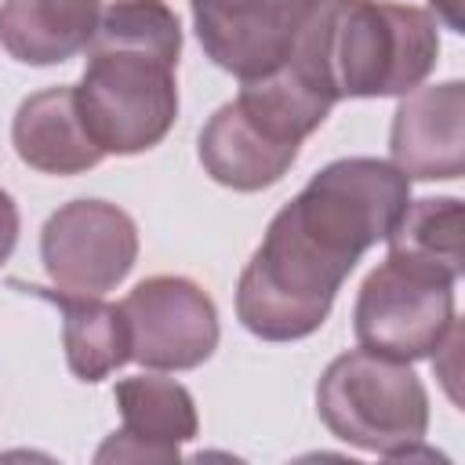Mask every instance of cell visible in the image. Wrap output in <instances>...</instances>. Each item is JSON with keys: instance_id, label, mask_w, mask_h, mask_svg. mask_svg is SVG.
Here are the masks:
<instances>
[{"instance_id": "cell-1", "label": "cell", "mask_w": 465, "mask_h": 465, "mask_svg": "<svg viewBox=\"0 0 465 465\" xmlns=\"http://www.w3.org/2000/svg\"><path fill=\"white\" fill-rule=\"evenodd\" d=\"M411 200V178L374 156L327 163L276 211L240 272L236 316L265 341L312 334L367 247L385 240Z\"/></svg>"}, {"instance_id": "cell-2", "label": "cell", "mask_w": 465, "mask_h": 465, "mask_svg": "<svg viewBox=\"0 0 465 465\" xmlns=\"http://www.w3.org/2000/svg\"><path fill=\"white\" fill-rule=\"evenodd\" d=\"M182 25L163 0L102 7L76 105L102 153L131 156L163 142L178 116Z\"/></svg>"}, {"instance_id": "cell-3", "label": "cell", "mask_w": 465, "mask_h": 465, "mask_svg": "<svg viewBox=\"0 0 465 465\" xmlns=\"http://www.w3.org/2000/svg\"><path fill=\"white\" fill-rule=\"evenodd\" d=\"M440 54L436 18L392 0H323L291 54L334 102L421 87Z\"/></svg>"}, {"instance_id": "cell-4", "label": "cell", "mask_w": 465, "mask_h": 465, "mask_svg": "<svg viewBox=\"0 0 465 465\" xmlns=\"http://www.w3.org/2000/svg\"><path fill=\"white\" fill-rule=\"evenodd\" d=\"M316 407L338 440L381 458H411L429 429V396L411 363L367 349L331 360Z\"/></svg>"}, {"instance_id": "cell-5", "label": "cell", "mask_w": 465, "mask_h": 465, "mask_svg": "<svg viewBox=\"0 0 465 465\" xmlns=\"http://www.w3.org/2000/svg\"><path fill=\"white\" fill-rule=\"evenodd\" d=\"M454 283L443 269L389 251L356 294L360 349L403 363L432 356L454 323Z\"/></svg>"}, {"instance_id": "cell-6", "label": "cell", "mask_w": 465, "mask_h": 465, "mask_svg": "<svg viewBox=\"0 0 465 465\" xmlns=\"http://www.w3.org/2000/svg\"><path fill=\"white\" fill-rule=\"evenodd\" d=\"M40 258L54 287L105 294L138 258L134 218L109 200L62 203L40 229Z\"/></svg>"}, {"instance_id": "cell-7", "label": "cell", "mask_w": 465, "mask_h": 465, "mask_svg": "<svg viewBox=\"0 0 465 465\" xmlns=\"http://www.w3.org/2000/svg\"><path fill=\"white\" fill-rule=\"evenodd\" d=\"M131 360L153 371H193L218 345V309L185 276H149L124 298Z\"/></svg>"}, {"instance_id": "cell-8", "label": "cell", "mask_w": 465, "mask_h": 465, "mask_svg": "<svg viewBox=\"0 0 465 465\" xmlns=\"http://www.w3.org/2000/svg\"><path fill=\"white\" fill-rule=\"evenodd\" d=\"M320 4L323 0H189L207 58L240 80L283 65Z\"/></svg>"}, {"instance_id": "cell-9", "label": "cell", "mask_w": 465, "mask_h": 465, "mask_svg": "<svg viewBox=\"0 0 465 465\" xmlns=\"http://www.w3.org/2000/svg\"><path fill=\"white\" fill-rule=\"evenodd\" d=\"M298 138H291L254 102L236 94L200 131L203 171L236 193H258L276 185L298 160Z\"/></svg>"}, {"instance_id": "cell-10", "label": "cell", "mask_w": 465, "mask_h": 465, "mask_svg": "<svg viewBox=\"0 0 465 465\" xmlns=\"http://www.w3.org/2000/svg\"><path fill=\"white\" fill-rule=\"evenodd\" d=\"M392 167L414 182H450L465 171V84L443 80L400 98L389 134Z\"/></svg>"}, {"instance_id": "cell-11", "label": "cell", "mask_w": 465, "mask_h": 465, "mask_svg": "<svg viewBox=\"0 0 465 465\" xmlns=\"http://www.w3.org/2000/svg\"><path fill=\"white\" fill-rule=\"evenodd\" d=\"M113 400L124 429L98 447V461H178V447L196 436V403L174 378H124Z\"/></svg>"}, {"instance_id": "cell-12", "label": "cell", "mask_w": 465, "mask_h": 465, "mask_svg": "<svg viewBox=\"0 0 465 465\" xmlns=\"http://www.w3.org/2000/svg\"><path fill=\"white\" fill-rule=\"evenodd\" d=\"M11 138L22 163L44 174H80L105 156L80 116L76 87L69 84L29 94L15 113Z\"/></svg>"}, {"instance_id": "cell-13", "label": "cell", "mask_w": 465, "mask_h": 465, "mask_svg": "<svg viewBox=\"0 0 465 465\" xmlns=\"http://www.w3.org/2000/svg\"><path fill=\"white\" fill-rule=\"evenodd\" d=\"M102 0H4L0 44L15 62L54 65L91 47Z\"/></svg>"}, {"instance_id": "cell-14", "label": "cell", "mask_w": 465, "mask_h": 465, "mask_svg": "<svg viewBox=\"0 0 465 465\" xmlns=\"http://www.w3.org/2000/svg\"><path fill=\"white\" fill-rule=\"evenodd\" d=\"M11 283L58 305L65 363L80 381H102L131 360V327L120 305L102 302V294H73L62 287L51 291L40 283H22V280H11Z\"/></svg>"}, {"instance_id": "cell-15", "label": "cell", "mask_w": 465, "mask_h": 465, "mask_svg": "<svg viewBox=\"0 0 465 465\" xmlns=\"http://www.w3.org/2000/svg\"><path fill=\"white\" fill-rule=\"evenodd\" d=\"M465 229V214H461V200L454 196H425V200H407L403 214L396 218L389 240V251L418 258L425 265L443 269L447 276H461V232Z\"/></svg>"}, {"instance_id": "cell-16", "label": "cell", "mask_w": 465, "mask_h": 465, "mask_svg": "<svg viewBox=\"0 0 465 465\" xmlns=\"http://www.w3.org/2000/svg\"><path fill=\"white\" fill-rule=\"evenodd\" d=\"M15 243H18V207H15V200L0 189V265L11 258Z\"/></svg>"}, {"instance_id": "cell-17", "label": "cell", "mask_w": 465, "mask_h": 465, "mask_svg": "<svg viewBox=\"0 0 465 465\" xmlns=\"http://www.w3.org/2000/svg\"><path fill=\"white\" fill-rule=\"evenodd\" d=\"M432 7H436V15L454 29V33H461V7H465V0H432Z\"/></svg>"}]
</instances>
